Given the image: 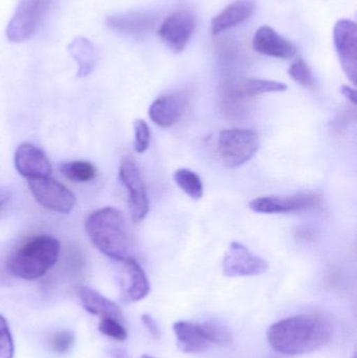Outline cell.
Wrapping results in <instances>:
<instances>
[{
	"label": "cell",
	"instance_id": "obj_1",
	"mask_svg": "<svg viewBox=\"0 0 357 358\" xmlns=\"http://www.w3.org/2000/svg\"><path fill=\"white\" fill-rule=\"evenodd\" d=\"M326 321L314 315H297L272 324L268 331L270 347L281 355L297 357L324 347L330 341Z\"/></svg>",
	"mask_w": 357,
	"mask_h": 358
},
{
	"label": "cell",
	"instance_id": "obj_2",
	"mask_svg": "<svg viewBox=\"0 0 357 358\" xmlns=\"http://www.w3.org/2000/svg\"><path fill=\"white\" fill-rule=\"evenodd\" d=\"M85 229L92 243L112 260L132 257V240L125 216L115 208H103L88 215Z\"/></svg>",
	"mask_w": 357,
	"mask_h": 358
},
{
	"label": "cell",
	"instance_id": "obj_3",
	"mask_svg": "<svg viewBox=\"0 0 357 358\" xmlns=\"http://www.w3.org/2000/svg\"><path fill=\"white\" fill-rule=\"evenodd\" d=\"M60 256V242L52 236L31 238L8 256L6 268L10 275L23 280L43 277L56 265Z\"/></svg>",
	"mask_w": 357,
	"mask_h": 358
},
{
	"label": "cell",
	"instance_id": "obj_4",
	"mask_svg": "<svg viewBox=\"0 0 357 358\" xmlns=\"http://www.w3.org/2000/svg\"><path fill=\"white\" fill-rule=\"evenodd\" d=\"M259 149V136L253 130H224L218 136V153L228 168L245 165L257 155Z\"/></svg>",
	"mask_w": 357,
	"mask_h": 358
},
{
	"label": "cell",
	"instance_id": "obj_5",
	"mask_svg": "<svg viewBox=\"0 0 357 358\" xmlns=\"http://www.w3.org/2000/svg\"><path fill=\"white\" fill-rule=\"evenodd\" d=\"M52 0H21L6 29L10 42H23L36 33L50 10Z\"/></svg>",
	"mask_w": 357,
	"mask_h": 358
},
{
	"label": "cell",
	"instance_id": "obj_6",
	"mask_svg": "<svg viewBox=\"0 0 357 358\" xmlns=\"http://www.w3.org/2000/svg\"><path fill=\"white\" fill-rule=\"evenodd\" d=\"M119 176L128 192V206L132 220L134 222L144 220L150 204L146 185L136 162L131 157H125L119 165Z\"/></svg>",
	"mask_w": 357,
	"mask_h": 358
},
{
	"label": "cell",
	"instance_id": "obj_7",
	"mask_svg": "<svg viewBox=\"0 0 357 358\" xmlns=\"http://www.w3.org/2000/svg\"><path fill=\"white\" fill-rule=\"evenodd\" d=\"M36 201L52 212L68 214L75 206V196L63 183L50 178L27 180Z\"/></svg>",
	"mask_w": 357,
	"mask_h": 358
},
{
	"label": "cell",
	"instance_id": "obj_8",
	"mask_svg": "<svg viewBox=\"0 0 357 358\" xmlns=\"http://www.w3.org/2000/svg\"><path fill=\"white\" fill-rule=\"evenodd\" d=\"M322 206V198L316 194L301 193L291 196H265L249 202L252 210L260 214H291L306 212Z\"/></svg>",
	"mask_w": 357,
	"mask_h": 358
},
{
	"label": "cell",
	"instance_id": "obj_9",
	"mask_svg": "<svg viewBox=\"0 0 357 358\" xmlns=\"http://www.w3.org/2000/svg\"><path fill=\"white\" fill-rule=\"evenodd\" d=\"M268 269V263L264 259L236 241L230 244L222 262L224 275L228 278L256 277L263 275Z\"/></svg>",
	"mask_w": 357,
	"mask_h": 358
},
{
	"label": "cell",
	"instance_id": "obj_10",
	"mask_svg": "<svg viewBox=\"0 0 357 358\" xmlns=\"http://www.w3.org/2000/svg\"><path fill=\"white\" fill-rule=\"evenodd\" d=\"M196 27V19L186 10H176L167 17L159 29L161 41L176 54L182 52L190 42Z\"/></svg>",
	"mask_w": 357,
	"mask_h": 358
},
{
	"label": "cell",
	"instance_id": "obj_11",
	"mask_svg": "<svg viewBox=\"0 0 357 358\" xmlns=\"http://www.w3.org/2000/svg\"><path fill=\"white\" fill-rule=\"evenodd\" d=\"M335 50L344 73L354 85L357 79V27L356 23L342 19L333 29Z\"/></svg>",
	"mask_w": 357,
	"mask_h": 358
},
{
	"label": "cell",
	"instance_id": "obj_12",
	"mask_svg": "<svg viewBox=\"0 0 357 358\" xmlns=\"http://www.w3.org/2000/svg\"><path fill=\"white\" fill-rule=\"evenodd\" d=\"M121 265V299L125 303L143 300L150 292V283L146 273L134 258L119 261Z\"/></svg>",
	"mask_w": 357,
	"mask_h": 358
},
{
	"label": "cell",
	"instance_id": "obj_13",
	"mask_svg": "<svg viewBox=\"0 0 357 358\" xmlns=\"http://www.w3.org/2000/svg\"><path fill=\"white\" fill-rule=\"evenodd\" d=\"M14 163L17 172L27 180L50 178L52 174V165L44 151L29 143L18 147Z\"/></svg>",
	"mask_w": 357,
	"mask_h": 358
},
{
	"label": "cell",
	"instance_id": "obj_14",
	"mask_svg": "<svg viewBox=\"0 0 357 358\" xmlns=\"http://www.w3.org/2000/svg\"><path fill=\"white\" fill-rule=\"evenodd\" d=\"M156 14L152 12H130L117 14L107 18V25L113 31L130 37H143L151 33L156 27Z\"/></svg>",
	"mask_w": 357,
	"mask_h": 358
},
{
	"label": "cell",
	"instance_id": "obj_15",
	"mask_svg": "<svg viewBox=\"0 0 357 358\" xmlns=\"http://www.w3.org/2000/svg\"><path fill=\"white\" fill-rule=\"evenodd\" d=\"M253 48L258 54L277 59H291L297 55L295 44L268 25H263L256 31Z\"/></svg>",
	"mask_w": 357,
	"mask_h": 358
},
{
	"label": "cell",
	"instance_id": "obj_16",
	"mask_svg": "<svg viewBox=\"0 0 357 358\" xmlns=\"http://www.w3.org/2000/svg\"><path fill=\"white\" fill-rule=\"evenodd\" d=\"M186 96L182 94H169L159 96L151 104L149 117L155 125L169 128L175 125L186 109Z\"/></svg>",
	"mask_w": 357,
	"mask_h": 358
},
{
	"label": "cell",
	"instance_id": "obj_17",
	"mask_svg": "<svg viewBox=\"0 0 357 358\" xmlns=\"http://www.w3.org/2000/svg\"><path fill=\"white\" fill-rule=\"evenodd\" d=\"M256 10L255 0H235L224 8L211 22V31L217 36L251 18Z\"/></svg>",
	"mask_w": 357,
	"mask_h": 358
},
{
	"label": "cell",
	"instance_id": "obj_18",
	"mask_svg": "<svg viewBox=\"0 0 357 358\" xmlns=\"http://www.w3.org/2000/svg\"><path fill=\"white\" fill-rule=\"evenodd\" d=\"M78 296L85 310L92 315H99L101 317H115L119 321L123 319V313L119 305L105 298L96 290L87 286H81L78 290Z\"/></svg>",
	"mask_w": 357,
	"mask_h": 358
},
{
	"label": "cell",
	"instance_id": "obj_19",
	"mask_svg": "<svg viewBox=\"0 0 357 358\" xmlns=\"http://www.w3.org/2000/svg\"><path fill=\"white\" fill-rule=\"evenodd\" d=\"M176 340L180 350L184 353H198L209 348L210 343L203 336L199 324L190 322H176L173 326Z\"/></svg>",
	"mask_w": 357,
	"mask_h": 358
},
{
	"label": "cell",
	"instance_id": "obj_20",
	"mask_svg": "<svg viewBox=\"0 0 357 358\" xmlns=\"http://www.w3.org/2000/svg\"><path fill=\"white\" fill-rule=\"evenodd\" d=\"M287 90L286 84L272 80L251 79L240 82L232 88V94L236 98H252L270 92H282Z\"/></svg>",
	"mask_w": 357,
	"mask_h": 358
},
{
	"label": "cell",
	"instance_id": "obj_21",
	"mask_svg": "<svg viewBox=\"0 0 357 358\" xmlns=\"http://www.w3.org/2000/svg\"><path fill=\"white\" fill-rule=\"evenodd\" d=\"M59 169L64 178L75 182H89L98 174L96 166L86 161L66 162L61 164Z\"/></svg>",
	"mask_w": 357,
	"mask_h": 358
},
{
	"label": "cell",
	"instance_id": "obj_22",
	"mask_svg": "<svg viewBox=\"0 0 357 358\" xmlns=\"http://www.w3.org/2000/svg\"><path fill=\"white\" fill-rule=\"evenodd\" d=\"M173 180L182 191L192 199L198 200L203 196V183L198 174L187 168H180L173 174Z\"/></svg>",
	"mask_w": 357,
	"mask_h": 358
},
{
	"label": "cell",
	"instance_id": "obj_23",
	"mask_svg": "<svg viewBox=\"0 0 357 358\" xmlns=\"http://www.w3.org/2000/svg\"><path fill=\"white\" fill-rule=\"evenodd\" d=\"M203 336L207 338L210 344L219 345V346H228L232 344L233 336L230 330L219 321H205L199 324Z\"/></svg>",
	"mask_w": 357,
	"mask_h": 358
},
{
	"label": "cell",
	"instance_id": "obj_24",
	"mask_svg": "<svg viewBox=\"0 0 357 358\" xmlns=\"http://www.w3.org/2000/svg\"><path fill=\"white\" fill-rule=\"evenodd\" d=\"M73 56L77 59L80 64V76H86L92 71L94 64V50L87 40L75 42V45L71 48Z\"/></svg>",
	"mask_w": 357,
	"mask_h": 358
},
{
	"label": "cell",
	"instance_id": "obj_25",
	"mask_svg": "<svg viewBox=\"0 0 357 358\" xmlns=\"http://www.w3.org/2000/svg\"><path fill=\"white\" fill-rule=\"evenodd\" d=\"M289 75L291 76L293 81L297 82L298 84L303 86V87L314 90V86H316L314 73H312L309 65L305 61L302 60V59H297L291 65L289 69Z\"/></svg>",
	"mask_w": 357,
	"mask_h": 358
},
{
	"label": "cell",
	"instance_id": "obj_26",
	"mask_svg": "<svg viewBox=\"0 0 357 358\" xmlns=\"http://www.w3.org/2000/svg\"><path fill=\"white\" fill-rule=\"evenodd\" d=\"M99 330L109 338H115L117 341H125L128 334L125 327L121 321L115 317H101L100 324H99Z\"/></svg>",
	"mask_w": 357,
	"mask_h": 358
},
{
	"label": "cell",
	"instance_id": "obj_27",
	"mask_svg": "<svg viewBox=\"0 0 357 358\" xmlns=\"http://www.w3.org/2000/svg\"><path fill=\"white\" fill-rule=\"evenodd\" d=\"M134 126V150L136 153L146 152L150 145L151 134L148 124L144 120H136Z\"/></svg>",
	"mask_w": 357,
	"mask_h": 358
},
{
	"label": "cell",
	"instance_id": "obj_28",
	"mask_svg": "<svg viewBox=\"0 0 357 358\" xmlns=\"http://www.w3.org/2000/svg\"><path fill=\"white\" fill-rule=\"evenodd\" d=\"M75 343V334L71 331H60L52 336L50 346L57 353H65Z\"/></svg>",
	"mask_w": 357,
	"mask_h": 358
},
{
	"label": "cell",
	"instance_id": "obj_29",
	"mask_svg": "<svg viewBox=\"0 0 357 358\" xmlns=\"http://www.w3.org/2000/svg\"><path fill=\"white\" fill-rule=\"evenodd\" d=\"M14 357V341L10 330L0 336V358Z\"/></svg>",
	"mask_w": 357,
	"mask_h": 358
},
{
	"label": "cell",
	"instance_id": "obj_30",
	"mask_svg": "<svg viewBox=\"0 0 357 358\" xmlns=\"http://www.w3.org/2000/svg\"><path fill=\"white\" fill-rule=\"evenodd\" d=\"M142 322L145 327H146L147 331L150 334L152 338H159L161 336V330H159L156 322L154 321V319L151 315H143Z\"/></svg>",
	"mask_w": 357,
	"mask_h": 358
},
{
	"label": "cell",
	"instance_id": "obj_31",
	"mask_svg": "<svg viewBox=\"0 0 357 358\" xmlns=\"http://www.w3.org/2000/svg\"><path fill=\"white\" fill-rule=\"evenodd\" d=\"M341 92L343 94V96L351 103L352 105L356 106L357 103V94L356 90L354 88L349 87V86H342Z\"/></svg>",
	"mask_w": 357,
	"mask_h": 358
},
{
	"label": "cell",
	"instance_id": "obj_32",
	"mask_svg": "<svg viewBox=\"0 0 357 358\" xmlns=\"http://www.w3.org/2000/svg\"><path fill=\"white\" fill-rule=\"evenodd\" d=\"M8 330L10 329H8V322H6V320L0 315V336H1L2 334H4V332L8 331Z\"/></svg>",
	"mask_w": 357,
	"mask_h": 358
},
{
	"label": "cell",
	"instance_id": "obj_33",
	"mask_svg": "<svg viewBox=\"0 0 357 358\" xmlns=\"http://www.w3.org/2000/svg\"><path fill=\"white\" fill-rule=\"evenodd\" d=\"M8 194L3 189H0V206H2L4 201L8 199Z\"/></svg>",
	"mask_w": 357,
	"mask_h": 358
},
{
	"label": "cell",
	"instance_id": "obj_34",
	"mask_svg": "<svg viewBox=\"0 0 357 358\" xmlns=\"http://www.w3.org/2000/svg\"><path fill=\"white\" fill-rule=\"evenodd\" d=\"M140 358H154V357H150V355H143V357Z\"/></svg>",
	"mask_w": 357,
	"mask_h": 358
}]
</instances>
